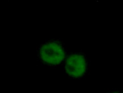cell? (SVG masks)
<instances>
[{"label": "cell", "instance_id": "obj_1", "mask_svg": "<svg viewBox=\"0 0 123 93\" xmlns=\"http://www.w3.org/2000/svg\"><path fill=\"white\" fill-rule=\"evenodd\" d=\"M38 62L43 65L55 68L64 64L67 57V50L62 41L49 39L40 43L37 50Z\"/></svg>", "mask_w": 123, "mask_h": 93}, {"label": "cell", "instance_id": "obj_2", "mask_svg": "<svg viewBox=\"0 0 123 93\" xmlns=\"http://www.w3.org/2000/svg\"><path fill=\"white\" fill-rule=\"evenodd\" d=\"M64 70L69 78H85L89 70V62L86 55L82 52H74L68 55L64 62Z\"/></svg>", "mask_w": 123, "mask_h": 93}, {"label": "cell", "instance_id": "obj_3", "mask_svg": "<svg viewBox=\"0 0 123 93\" xmlns=\"http://www.w3.org/2000/svg\"><path fill=\"white\" fill-rule=\"evenodd\" d=\"M4 1H5V0H4Z\"/></svg>", "mask_w": 123, "mask_h": 93}]
</instances>
